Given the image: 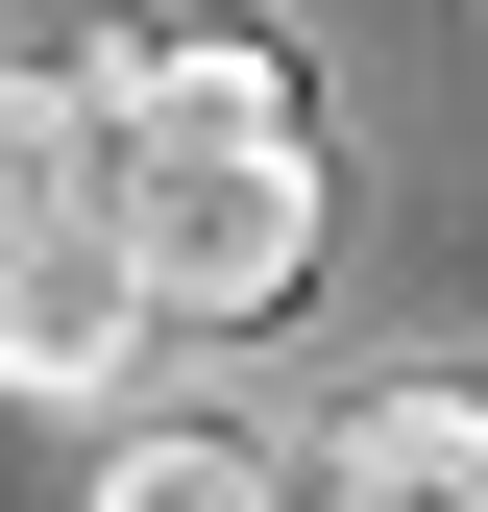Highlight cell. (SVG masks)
Here are the masks:
<instances>
[{"instance_id":"cell-4","label":"cell","mask_w":488,"mask_h":512,"mask_svg":"<svg viewBox=\"0 0 488 512\" xmlns=\"http://www.w3.org/2000/svg\"><path fill=\"white\" fill-rule=\"evenodd\" d=\"M0 220H98V49L0 74Z\"/></svg>"},{"instance_id":"cell-1","label":"cell","mask_w":488,"mask_h":512,"mask_svg":"<svg viewBox=\"0 0 488 512\" xmlns=\"http://www.w3.org/2000/svg\"><path fill=\"white\" fill-rule=\"evenodd\" d=\"M98 220H122V269H147L171 342L293 317V293H318V220H342L293 49H244V25H147V49H98Z\"/></svg>"},{"instance_id":"cell-3","label":"cell","mask_w":488,"mask_h":512,"mask_svg":"<svg viewBox=\"0 0 488 512\" xmlns=\"http://www.w3.org/2000/svg\"><path fill=\"white\" fill-rule=\"evenodd\" d=\"M293 512H488V391H464V366L342 391V415H318V464H293Z\"/></svg>"},{"instance_id":"cell-2","label":"cell","mask_w":488,"mask_h":512,"mask_svg":"<svg viewBox=\"0 0 488 512\" xmlns=\"http://www.w3.org/2000/svg\"><path fill=\"white\" fill-rule=\"evenodd\" d=\"M147 269H122V220H0V391L25 415H122L147 391Z\"/></svg>"},{"instance_id":"cell-5","label":"cell","mask_w":488,"mask_h":512,"mask_svg":"<svg viewBox=\"0 0 488 512\" xmlns=\"http://www.w3.org/2000/svg\"><path fill=\"white\" fill-rule=\"evenodd\" d=\"M98 512H293V464H269L244 415H147V439L98 464Z\"/></svg>"}]
</instances>
